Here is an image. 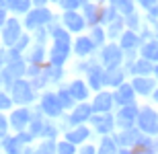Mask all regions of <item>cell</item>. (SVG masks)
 <instances>
[]
</instances>
